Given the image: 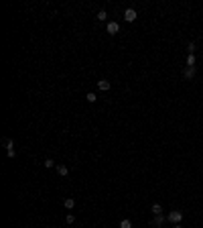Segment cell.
<instances>
[{
  "mask_svg": "<svg viewBox=\"0 0 203 228\" xmlns=\"http://www.w3.org/2000/svg\"><path fill=\"white\" fill-rule=\"evenodd\" d=\"M63 204H65V208H67V210H71L73 206H75V200H73V198H67L65 202H63Z\"/></svg>",
  "mask_w": 203,
  "mask_h": 228,
  "instance_id": "cell-10",
  "label": "cell"
},
{
  "mask_svg": "<svg viewBox=\"0 0 203 228\" xmlns=\"http://www.w3.org/2000/svg\"><path fill=\"white\" fill-rule=\"evenodd\" d=\"M150 212L155 214V216H159V214H163V208H160V204H152V208H150Z\"/></svg>",
  "mask_w": 203,
  "mask_h": 228,
  "instance_id": "cell-9",
  "label": "cell"
},
{
  "mask_svg": "<svg viewBox=\"0 0 203 228\" xmlns=\"http://www.w3.org/2000/svg\"><path fill=\"white\" fill-rule=\"evenodd\" d=\"M97 88H100L102 92H108V90H110V82H108V80H100V82H97Z\"/></svg>",
  "mask_w": 203,
  "mask_h": 228,
  "instance_id": "cell-5",
  "label": "cell"
},
{
  "mask_svg": "<svg viewBox=\"0 0 203 228\" xmlns=\"http://www.w3.org/2000/svg\"><path fill=\"white\" fill-rule=\"evenodd\" d=\"M45 167H57L53 159H45Z\"/></svg>",
  "mask_w": 203,
  "mask_h": 228,
  "instance_id": "cell-15",
  "label": "cell"
},
{
  "mask_svg": "<svg viewBox=\"0 0 203 228\" xmlns=\"http://www.w3.org/2000/svg\"><path fill=\"white\" fill-rule=\"evenodd\" d=\"M65 222H67V224H73V222H75V216H73V214H67V218H65Z\"/></svg>",
  "mask_w": 203,
  "mask_h": 228,
  "instance_id": "cell-16",
  "label": "cell"
},
{
  "mask_svg": "<svg viewBox=\"0 0 203 228\" xmlns=\"http://www.w3.org/2000/svg\"><path fill=\"white\" fill-rule=\"evenodd\" d=\"M106 31H108L110 35H116L118 31H120V24L114 23V20H110V23H108V27H106Z\"/></svg>",
  "mask_w": 203,
  "mask_h": 228,
  "instance_id": "cell-3",
  "label": "cell"
},
{
  "mask_svg": "<svg viewBox=\"0 0 203 228\" xmlns=\"http://www.w3.org/2000/svg\"><path fill=\"white\" fill-rule=\"evenodd\" d=\"M187 67H195V55H187Z\"/></svg>",
  "mask_w": 203,
  "mask_h": 228,
  "instance_id": "cell-12",
  "label": "cell"
},
{
  "mask_svg": "<svg viewBox=\"0 0 203 228\" xmlns=\"http://www.w3.org/2000/svg\"><path fill=\"white\" fill-rule=\"evenodd\" d=\"M55 169H57V173L61 175V177H65V175L69 173V169H67V167H65V165H57V167H55Z\"/></svg>",
  "mask_w": 203,
  "mask_h": 228,
  "instance_id": "cell-8",
  "label": "cell"
},
{
  "mask_svg": "<svg viewBox=\"0 0 203 228\" xmlns=\"http://www.w3.org/2000/svg\"><path fill=\"white\" fill-rule=\"evenodd\" d=\"M97 20H106L108 19V15H106V10H100V12H97V16H96Z\"/></svg>",
  "mask_w": 203,
  "mask_h": 228,
  "instance_id": "cell-14",
  "label": "cell"
},
{
  "mask_svg": "<svg viewBox=\"0 0 203 228\" xmlns=\"http://www.w3.org/2000/svg\"><path fill=\"white\" fill-rule=\"evenodd\" d=\"M167 220H169V222H173V226H175V224H179L181 220H183V212H179V210H173V212L167 216Z\"/></svg>",
  "mask_w": 203,
  "mask_h": 228,
  "instance_id": "cell-1",
  "label": "cell"
},
{
  "mask_svg": "<svg viewBox=\"0 0 203 228\" xmlns=\"http://www.w3.org/2000/svg\"><path fill=\"white\" fill-rule=\"evenodd\" d=\"M4 145H6V155H8V157H14V143L8 141V139H4Z\"/></svg>",
  "mask_w": 203,
  "mask_h": 228,
  "instance_id": "cell-4",
  "label": "cell"
},
{
  "mask_svg": "<svg viewBox=\"0 0 203 228\" xmlns=\"http://www.w3.org/2000/svg\"><path fill=\"white\" fill-rule=\"evenodd\" d=\"M164 220H167V218H164V216H163V214H159V216H155V220H152V226H160V224H163L164 222Z\"/></svg>",
  "mask_w": 203,
  "mask_h": 228,
  "instance_id": "cell-6",
  "label": "cell"
},
{
  "mask_svg": "<svg viewBox=\"0 0 203 228\" xmlns=\"http://www.w3.org/2000/svg\"><path fill=\"white\" fill-rule=\"evenodd\" d=\"M187 49H189V55H193V53H195V43H189Z\"/></svg>",
  "mask_w": 203,
  "mask_h": 228,
  "instance_id": "cell-17",
  "label": "cell"
},
{
  "mask_svg": "<svg viewBox=\"0 0 203 228\" xmlns=\"http://www.w3.org/2000/svg\"><path fill=\"white\" fill-rule=\"evenodd\" d=\"M183 75H185V78H187V80H191V78H193V75H195V67H185Z\"/></svg>",
  "mask_w": 203,
  "mask_h": 228,
  "instance_id": "cell-7",
  "label": "cell"
},
{
  "mask_svg": "<svg viewBox=\"0 0 203 228\" xmlns=\"http://www.w3.org/2000/svg\"><path fill=\"white\" fill-rule=\"evenodd\" d=\"M173 228H183V226H179V224H175V226H173Z\"/></svg>",
  "mask_w": 203,
  "mask_h": 228,
  "instance_id": "cell-18",
  "label": "cell"
},
{
  "mask_svg": "<svg viewBox=\"0 0 203 228\" xmlns=\"http://www.w3.org/2000/svg\"><path fill=\"white\" fill-rule=\"evenodd\" d=\"M124 20H126V23H134V20H136V10L134 8H126Z\"/></svg>",
  "mask_w": 203,
  "mask_h": 228,
  "instance_id": "cell-2",
  "label": "cell"
},
{
  "mask_svg": "<svg viewBox=\"0 0 203 228\" xmlns=\"http://www.w3.org/2000/svg\"><path fill=\"white\" fill-rule=\"evenodd\" d=\"M85 100H87V102H96V100H97V96H96V94H93V92H89V94H87V96H85Z\"/></svg>",
  "mask_w": 203,
  "mask_h": 228,
  "instance_id": "cell-13",
  "label": "cell"
},
{
  "mask_svg": "<svg viewBox=\"0 0 203 228\" xmlns=\"http://www.w3.org/2000/svg\"><path fill=\"white\" fill-rule=\"evenodd\" d=\"M120 228H132V222L128 218H124V220H120Z\"/></svg>",
  "mask_w": 203,
  "mask_h": 228,
  "instance_id": "cell-11",
  "label": "cell"
}]
</instances>
